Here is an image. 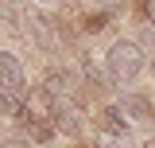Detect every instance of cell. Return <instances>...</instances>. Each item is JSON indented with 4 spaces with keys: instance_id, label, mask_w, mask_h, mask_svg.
I'll return each mask as SVG.
<instances>
[{
    "instance_id": "6da1fadb",
    "label": "cell",
    "mask_w": 155,
    "mask_h": 148,
    "mask_svg": "<svg viewBox=\"0 0 155 148\" xmlns=\"http://www.w3.org/2000/svg\"><path fill=\"white\" fill-rule=\"evenodd\" d=\"M143 62H147V55H143L140 39H116L105 51V74L116 86H132L136 78L143 74Z\"/></svg>"
},
{
    "instance_id": "7a4b0ae2",
    "label": "cell",
    "mask_w": 155,
    "mask_h": 148,
    "mask_svg": "<svg viewBox=\"0 0 155 148\" xmlns=\"http://www.w3.org/2000/svg\"><path fill=\"white\" fill-rule=\"evenodd\" d=\"M93 129H97V144L101 148H124L132 136V121L124 117L120 101H109L93 113Z\"/></svg>"
},
{
    "instance_id": "3957f363",
    "label": "cell",
    "mask_w": 155,
    "mask_h": 148,
    "mask_svg": "<svg viewBox=\"0 0 155 148\" xmlns=\"http://www.w3.org/2000/svg\"><path fill=\"white\" fill-rule=\"evenodd\" d=\"M0 86L8 93H16L19 101L27 97V70H23V62H19V55L16 51H0Z\"/></svg>"
},
{
    "instance_id": "277c9868",
    "label": "cell",
    "mask_w": 155,
    "mask_h": 148,
    "mask_svg": "<svg viewBox=\"0 0 155 148\" xmlns=\"http://www.w3.org/2000/svg\"><path fill=\"white\" fill-rule=\"evenodd\" d=\"M120 109H124V117H128L132 125H151V117H155L151 97H147V93H136V90L120 97Z\"/></svg>"
},
{
    "instance_id": "5b68a950",
    "label": "cell",
    "mask_w": 155,
    "mask_h": 148,
    "mask_svg": "<svg viewBox=\"0 0 155 148\" xmlns=\"http://www.w3.org/2000/svg\"><path fill=\"white\" fill-rule=\"evenodd\" d=\"M54 125H58L62 136H81V132H85V117H81L78 105L70 101V105H58L54 109Z\"/></svg>"
},
{
    "instance_id": "8992f818",
    "label": "cell",
    "mask_w": 155,
    "mask_h": 148,
    "mask_svg": "<svg viewBox=\"0 0 155 148\" xmlns=\"http://www.w3.org/2000/svg\"><path fill=\"white\" fill-rule=\"evenodd\" d=\"M31 39H35L43 51H58V39H54V23L47 16H35L31 19Z\"/></svg>"
},
{
    "instance_id": "52a82bcc",
    "label": "cell",
    "mask_w": 155,
    "mask_h": 148,
    "mask_svg": "<svg viewBox=\"0 0 155 148\" xmlns=\"http://www.w3.org/2000/svg\"><path fill=\"white\" fill-rule=\"evenodd\" d=\"M19 113H23V101L0 86V117H19Z\"/></svg>"
},
{
    "instance_id": "ba28073f",
    "label": "cell",
    "mask_w": 155,
    "mask_h": 148,
    "mask_svg": "<svg viewBox=\"0 0 155 148\" xmlns=\"http://www.w3.org/2000/svg\"><path fill=\"white\" fill-rule=\"evenodd\" d=\"M143 4V16H147V23H151V31H155V0H140Z\"/></svg>"
},
{
    "instance_id": "9c48e42d",
    "label": "cell",
    "mask_w": 155,
    "mask_h": 148,
    "mask_svg": "<svg viewBox=\"0 0 155 148\" xmlns=\"http://www.w3.org/2000/svg\"><path fill=\"white\" fill-rule=\"evenodd\" d=\"M0 148H27V140H0Z\"/></svg>"
},
{
    "instance_id": "30bf717a",
    "label": "cell",
    "mask_w": 155,
    "mask_h": 148,
    "mask_svg": "<svg viewBox=\"0 0 155 148\" xmlns=\"http://www.w3.org/2000/svg\"><path fill=\"white\" fill-rule=\"evenodd\" d=\"M147 148H155V136H151V140H147Z\"/></svg>"
},
{
    "instance_id": "8fae6325",
    "label": "cell",
    "mask_w": 155,
    "mask_h": 148,
    "mask_svg": "<svg viewBox=\"0 0 155 148\" xmlns=\"http://www.w3.org/2000/svg\"><path fill=\"white\" fill-rule=\"evenodd\" d=\"M74 148H81V144H74Z\"/></svg>"
}]
</instances>
